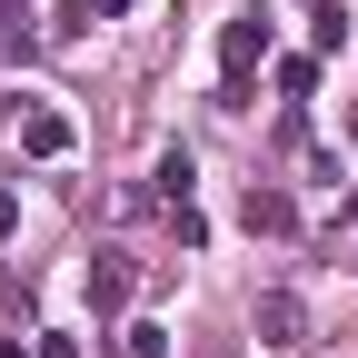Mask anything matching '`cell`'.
Masks as SVG:
<instances>
[{
	"mask_svg": "<svg viewBox=\"0 0 358 358\" xmlns=\"http://www.w3.org/2000/svg\"><path fill=\"white\" fill-rule=\"evenodd\" d=\"M338 249L358 259V189H348V209H338Z\"/></svg>",
	"mask_w": 358,
	"mask_h": 358,
	"instance_id": "9c48e42d",
	"label": "cell"
},
{
	"mask_svg": "<svg viewBox=\"0 0 358 358\" xmlns=\"http://www.w3.org/2000/svg\"><path fill=\"white\" fill-rule=\"evenodd\" d=\"M90 299L120 308V299H129V268H120V259H100V268H90Z\"/></svg>",
	"mask_w": 358,
	"mask_h": 358,
	"instance_id": "8992f818",
	"label": "cell"
},
{
	"mask_svg": "<svg viewBox=\"0 0 358 358\" xmlns=\"http://www.w3.org/2000/svg\"><path fill=\"white\" fill-rule=\"evenodd\" d=\"M189 189H199V159H189V150H159V169H150V199H159V209H189Z\"/></svg>",
	"mask_w": 358,
	"mask_h": 358,
	"instance_id": "5b68a950",
	"label": "cell"
},
{
	"mask_svg": "<svg viewBox=\"0 0 358 358\" xmlns=\"http://www.w3.org/2000/svg\"><path fill=\"white\" fill-rule=\"evenodd\" d=\"M268 40H279V20H268L259 0L219 20V110H249V70L268 60Z\"/></svg>",
	"mask_w": 358,
	"mask_h": 358,
	"instance_id": "6da1fadb",
	"label": "cell"
},
{
	"mask_svg": "<svg viewBox=\"0 0 358 358\" xmlns=\"http://www.w3.org/2000/svg\"><path fill=\"white\" fill-rule=\"evenodd\" d=\"M70 140H80L70 110H50V100H30V110H20V150H30V159H70Z\"/></svg>",
	"mask_w": 358,
	"mask_h": 358,
	"instance_id": "3957f363",
	"label": "cell"
},
{
	"mask_svg": "<svg viewBox=\"0 0 358 358\" xmlns=\"http://www.w3.org/2000/svg\"><path fill=\"white\" fill-rule=\"evenodd\" d=\"M40 358H80V338L70 329H40Z\"/></svg>",
	"mask_w": 358,
	"mask_h": 358,
	"instance_id": "ba28073f",
	"label": "cell"
},
{
	"mask_svg": "<svg viewBox=\"0 0 358 358\" xmlns=\"http://www.w3.org/2000/svg\"><path fill=\"white\" fill-rule=\"evenodd\" d=\"M249 329H259V348H308V299L299 289H259Z\"/></svg>",
	"mask_w": 358,
	"mask_h": 358,
	"instance_id": "7a4b0ae2",
	"label": "cell"
},
{
	"mask_svg": "<svg viewBox=\"0 0 358 358\" xmlns=\"http://www.w3.org/2000/svg\"><path fill=\"white\" fill-rule=\"evenodd\" d=\"M239 219H249V239H289V229H299V199H289V189H249Z\"/></svg>",
	"mask_w": 358,
	"mask_h": 358,
	"instance_id": "277c9868",
	"label": "cell"
},
{
	"mask_svg": "<svg viewBox=\"0 0 358 358\" xmlns=\"http://www.w3.org/2000/svg\"><path fill=\"white\" fill-rule=\"evenodd\" d=\"M120 358H169V329H150V319L120 329Z\"/></svg>",
	"mask_w": 358,
	"mask_h": 358,
	"instance_id": "52a82bcc",
	"label": "cell"
},
{
	"mask_svg": "<svg viewBox=\"0 0 358 358\" xmlns=\"http://www.w3.org/2000/svg\"><path fill=\"white\" fill-rule=\"evenodd\" d=\"M90 10H129V0H90Z\"/></svg>",
	"mask_w": 358,
	"mask_h": 358,
	"instance_id": "30bf717a",
	"label": "cell"
}]
</instances>
